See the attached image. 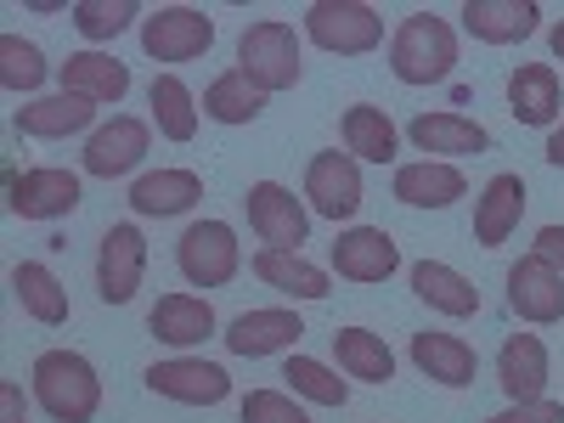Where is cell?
Listing matches in <instances>:
<instances>
[{"instance_id":"1","label":"cell","mask_w":564,"mask_h":423,"mask_svg":"<svg viewBox=\"0 0 564 423\" xmlns=\"http://www.w3.org/2000/svg\"><path fill=\"white\" fill-rule=\"evenodd\" d=\"M34 401L52 423H90L102 412V379L79 350H40L34 356Z\"/></svg>"},{"instance_id":"2","label":"cell","mask_w":564,"mask_h":423,"mask_svg":"<svg viewBox=\"0 0 564 423\" xmlns=\"http://www.w3.org/2000/svg\"><path fill=\"white\" fill-rule=\"evenodd\" d=\"M457 68V34L435 12H412L390 34V74L401 85H441Z\"/></svg>"},{"instance_id":"3","label":"cell","mask_w":564,"mask_h":423,"mask_svg":"<svg viewBox=\"0 0 564 423\" xmlns=\"http://www.w3.org/2000/svg\"><path fill=\"white\" fill-rule=\"evenodd\" d=\"M238 74L254 85V90H294L300 85V34L294 23H282V18H260L238 34Z\"/></svg>"},{"instance_id":"4","label":"cell","mask_w":564,"mask_h":423,"mask_svg":"<svg viewBox=\"0 0 564 423\" xmlns=\"http://www.w3.org/2000/svg\"><path fill=\"white\" fill-rule=\"evenodd\" d=\"M175 265L193 289H226V282L243 271L238 231H231L226 220H193L175 243Z\"/></svg>"},{"instance_id":"5","label":"cell","mask_w":564,"mask_h":423,"mask_svg":"<svg viewBox=\"0 0 564 423\" xmlns=\"http://www.w3.org/2000/svg\"><path fill=\"white\" fill-rule=\"evenodd\" d=\"M305 34L322 52L361 57L384 40V18H379V7H367V0H316V7H305Z\"/></svg>"},{"instance_id":"6","label":"cell","mask_w":564,"mask_h":423,"mask_svg":"<svg viewBox=\"0 0 564 423\" xmlns=\"http://www.w3.org/2000/svg\"><path fill=\"white\" fill-rule=\"evenodd\" d=\"M215 45V18L198 7H159L141 18V52L153 63H198Z\"/></svg>"},{"instance_id":"7","label":"cell","mask_w":564,"mask_h":423,"mask_svg":"<svg viewBox=\"0 0 564 423\" xmlns=\"http://www.w3.org/2000/svg\"><path fill=\"white\" fill-rule=\"evenodd\" d=\"M508 305L520 322H536V327H553L564 322V271L547 265L536 249L520 254L508 265Z\"/></svg>"},{"instance_id":"8","label":"cell","mask_w":564,"mask_h":423,"mask_svg":"<svg viewBox=\"0 0 564 423\" xmlns=\"http://www.w3.org/2000/svg\"><path fill=\"white\" fill-rule=\"evenodd\" d=\"M7 209L18 220H63L79 209V175L57 170V164H40V170H18L7 186Z\"/></svg>"},{"instance_id":"9","label":"cell","mask_w":564,"mask_h":423,"mask_svg":"<svg viewBox=\"0 0 564 423\" xmlns=\"http://www.w3.org/2000/svg\"><path fill=\"white\" fill-rule=\"evenodd\" d=\"M243 209H249V226H254V238L265 249H300L305 231H311L305 204L282 181H254L249 193H243Z\"/></svg>"},{"instance_id":"10","label":"cell","mask_w":564,"mask_h":423,"mask_svg":"<svg viewBox=\"0 0 564 423\" xmlns=\"http://www.w3.org/2000/svg\"><path fill=\"white\" fill-rule=\"evenodd\" d=\"M141 271H148V238L141 226L119 220L102 231V249H97V294L108 305H130L141 289Z\"/></svg>"},{"instance_id":"11","label":"cell","mask_w":564,"mask_h":423,"mask_svg":"<svg viewBox=\"0 0 564 423\" xmlns=\"http://www.w3.org/2000/svg\"><path fill=\"white\" fill-rule=\"evenodd\" d=\"M148 390L164 395V401H181V406H215L231 395V372L215 367V361H198V356H175V361H153L148 372Z\"/></svg>"},{"instance_id":"12","label":"cell","mask_w":564,"mask_h":423,"mask_svg":"<svg viewBox=\"0 0 564 423\" xmlns=\"http://www.w3.org/2000/svg\"><path fill=\"white\" fill-rule=\"evenodd\" d=\"M305 198L322 220H350L361 209V164L350 153H316L305 164Z\"/></svg>"},{"instance_id":"13","label":"cell","mask_w":564,"mask_h":423,"mask_svg":"<svg viewBox=\"0 0 564 423\" xmlns=\"http://www.w3.org/2000/svg\"><path fill=\"white\" fill-rule=\"evenodd\" d=\"M141 159H148V124L130 113H113V124L90 130V141H85V175H97V181H119Z\"/></svg>"},{"instance_id":"14","label":"cell","mask_w":564,"mask_h":423,"mask_svg":"<svg viewBox=\"0 0 564 423\" xmlns=\"http://www.w3.org/2000/svg\"><path fill=\"white\" fill-rule=\"evenodd\" d=\"M395 265H401V249H395V238L384 226H350V231H339L334 271L345 282H384V276H395Z\"/></svg>"},{"instance_id":"15","label":"cell","mask_w":564,"mask_h":423,"mask_svg":"<svg viewBox=\"0 0 564 423\" xmlns=\"http://www.w3.org/2000/svg\"><path fill=\"white\" fill-rule=\"evenodd\" d=\"M300 334H305V322H300L294 311L265 305V311H243V316L220 334V339H226V350H231V356L260 361V356H276V350H294V345H300Z\"/></svg>"},{"instance_id":"16","label":"cell","mask_w":564,"mask_h":423,"mask_svg":"<svg viewBox=\"0 0 564 423\" xmlns=\"http://www.w3.org/2000/svg\"><path fill=\"white\" fill-rule=\"evenodd\" d=\"M463 29L486 40V45H513V40H531L542 23L536 0H463Z\"/></svg>"},{"instance_id":"17","label":"cell","mask_w":564,"mask_h":423,"mask_svg":"<svg viewBox=\"0 0 564 423\" xmlns=\"http://www.w3.org/2000/svg\"><path fill=\"white\" fill-rule=\"evenodd\" d=\"M497 384L508 401H547V345L536 334H508L497 350Z\"/></svg>"},{"instance_id":"18","label":"cell","mask_w":564,"mask_h":423,"mask_svg":"<svg viewBox=\"0 0 564 423\" xmlns=\"http://www.w3.org/2000/svg\"><path fill=\"white\" fill-rule=\"evenodd\" d=\"M412 361L423 379H435L446 390H463V384H475V372H480V356L468 339L457 334H435V327H423V334H412Z\"/></svg>"},{"instance_id":"19","label":"cell","mask_w":564,"mask_h":423,"mask_svg":"<svg viewBox=\"0 0 564 423\" xmlns=\"http://www.w3.org/2000/svg\"><path fill=\"white\" fill-rule=\"evenodd\" d=\"M564 108V85L553 74V63H520L508 74V113L520 119V124H536L547 130Z\"/></svg>"},{"instance_id":"20","label":"cell","mask_w":564,"mask_h":423,"mask_svg":"<svg viewBox=\"0 0 564 423\" xmlns=\"http://www.w3.org/2000/svg\"><path fill=\"white\" fill-rule=\"evenodd\" d=\"M412 135V148L417 153H446V159H468V153H491V130L475 124V119H463V113H417L406 124Z\"/></svg>"},{"instance_id":"21","label":"cell","mask_w":564,"mask_h":423,"mask_svg":"<svg viewBox=\"0 0 564 423\" xmlns=\"http://www.w3.org/2000/svg\"><path fill=\"white\" fill-rule=\"evenodd\" d=\"M525 215V181L520 175H491L486 193L475 198V243L480 249H502L513 238V226Z\"/></svg>"},{"instance_id":"22","label":"cell","mask_w":564,"mask_h":423,"mask_svg":"<svg viewBox=\"0 0 564 423\" xmlns=\"http://www.w3.org/2000/svg\"><path fill=\"white\" fill-rule=\"evenodd\" d=\"M463 193H468V181H463V170L446 164V159H423V164H401V170H395V198H401L406 209H446V204H457Z\"/></svg>"},{"instance_id":"23","label":"cell","mask_w":564,"mask_h":423,"mask_svg":"<svg viewBox=\"0 0 564 423\" xmlns=\"http://www.w3.org/2000/svg\"><path fill=\"white\" fill-rule=\"evenodd\" d=\"M148 334L186 350V345H204L215 334V305L198 300V294H164L153 311H148Z\"/></svg>"},{"instance_id":"24","label":"cell","mask_w":564,"mask_h":423,"mask_svg":"<svg viewBox=\"0 0 564 423\" xmlns=\"http://www.w3.org/2000/svg\"><path fill=\"white\" fill-rule=\"evenodd\" d=\"M57 74H63L68 97H85V102H124L130 97V68L108 52H74Z\"/></svg>"},{"instance_id":"25","label":"cell","mask_w":564,"mask_h":423,"mask_svg":"<svg viewBox=\"0 0 564 423\" xmlns=\"http://www.w3.org/2000/svg\"><path fill=\"white\" fill-rule=\"evenodd\" d=\"M198 198H204V175L198 170H153V175H141L130 186V209L135 215H159V220L186 215Z\"/></svg>"},{"instance_id":"26","label":"cell","mask_w":564,"mask_h":423,"mask_svg":"<svg viewBox=\"0 0 564 423\" xmlns=\"http://www.w3.org/2000/svg\"><path fill=\"white\" fill-rule=\"evenodd\" d=\"M412 294L441 316H475L480 311V289L446 260H417L412 265Z\"/></svg>"},{"instance_id":"27","label":"cell","mask_w":564,"mask_h":423,"mask_svg":"<svg viewBox=\"0 0 564 423\" xmlns=\"http://www.w3.org/2000/svg\"><path fill=\"white\" fill-rule=\"evenodd\" d=\"M254 276L265 282V289L294 294V300H327V294H334V289H327V271L311 265L300 249H260L254 254Z\"/></svg>"},{"instance_id":"28","label":"cell","mask_w":564,"mask_h":423,"mask_svg":"<svg viewBox=\"0 0 564 423\" xmlns=\"http://www.w3.org/2000/svg\"><path fill=\"white\" fill-rule=\"evenodd\" d=\"M12 294H18L23 316H34L40 327H63V322H68V289L57 282L52 265L18 260V265H12Z\"/></svg>"},{"instance_id":"29","label":"cell","mask_w":564,"mask_h":423,"mask_svg":"<svg viewBox=\"0 0 564 423\" xmlns=\"http://www.w3.org/2000/svg\"><path fill=\"white\" fill-rule=\"evenodd\" d=\"M90 119H97V102L85 97H34L29 108H18V135H34V141H63V135H79Z\"/></svg>"},{"instance_id":"30","label":"cell","mask_w":564,"mask_h":423,"mask_svg":"<svg viewBox=\"0 0 564 423\" xmlns=\"http://www.w3.org/2000/svg\"><path fill=\"white\" fill-rule=\"evenodd\" d=\"M334 356H339L345 379H361V384H390L395 379L390 345L379 334H367V327H339V334H334Z\"/></svg>"},{"instance_id":"31","label":"cell","mask_w":564,"mask_h":423,"mask_svg":"<svg viewBox=\"0 0 564 423\" xmlns=\"http://www.w3.org/2000/svg\"><path fill=\"white\" fill-rule=\"evenodd\" d=\"M395 141H401V130H395V119H390L384 108H372V102L345 108V148H350L356 159L390 164V159H395Z\"/></svg>"},{"instance_id":"32","label":"cell","mask_w":564,"mask_h":423,"mask_svg":"<svg viewBox=\"0 0 564 423\" xmlns=\"http://www.w3.org/2000/svg\"><path fill=\"white\" fill-rule=\"evenodd\" d=\"M204 113H209L215 124H254V119L265 113V90H254L238 68H226V74L209 79V90H204Z\"/></svg>"},{"instance_id":"33","label":"cell","mask_w":564,"mask_h":423,"mask_svg":"<svg viewBox=\"0 0 564 423\" xmlns=\"http://www.w3.org/2000/svg\"><path fill=\"white\" fill-rule=\"evenodd\" d=\"M148 102H153L159 135H170V141H193V135H198V102H193V90H186L175 74H159V79H153Z\"/></svg>"},{"instance_id":"34","label":"cell","mask_w":564,"mask_h":423,"mask_svg":"<svg viewBox=\"0 0 564 423\" xmlns=\"http://www.w3.org/2000/svg\"><path fill=\"white\" fill-rule=\"evenodd\" d=\"M282 379L294 384V395H305L316 406H345L350 401V379H339L334 367H322L311 356H289V361H282Z\"/></svg>"},{"instance_id":"35","label":"cell","mask_w":564,"mask_h":423,"mask_svg":"<svg viewBox=\"0 0 564 423\" xmlns=\"http://www.w3.org/2000/svg\"><path fill=\"white\" fill-rule=\"evenodd\" d=\"M0 85L7 90H40L45 85V57L40 45H29L23 34H0Z\"/></svg>"},{"instance_id":"36","label":"cell","mask_w":564,"mask_h":423,"mask_svg":"<svg viewBox=\"0 0 564 423\" xmlns=\"http://www.w3.org/2000/svg\"><path fill=\"white\" fill-rule=\"evenodd\" d=\"M68 18H74V29L85 40H113V34H124L141 18V7H135V0H79Z\"/></svg>"},{"instance_id":"37","label":"cell","mask_w":564,"mask_h":423,"mask_svg":"<svg viewBox=\"0 0 564 423\" xmlns=\"http://www.w3.org/2000/svg\"><path fill=\"white\" fill-rule=\"evenodd\" d=\"M243 423H311L305 406L282 390H249L243 395Z\"/></svg>"},{"instance_id":"38","label":"cell","mask_w":564,"mask_h":423,"mask_svg":"<svg viewBox=\"0 0 564 423\" xmlns=\"http://www.w3.org/2000/svg\"><path fill=\"white\" fill-rule=\"evenodd\" d=\"M486 423H564V406L558 401H513L508 412H497Z\"/></svg>"},{"instance_id":"39","label":"cell","mask_w":564,"mask_h":423,"mask_svg":"<svg viewBox=\"0 0 564 423\" xmlns=\"http://www.w3.org/2000/svg\"><path fill=\"white\" fill-rule=\"evenodd\" d=\"M0 423H29V401H23V390L12 379L0 384Z\"/></svg>"},{"instance_id":"40","label":"cell","mask_w":564,"mask_h":423,"mask_svg":"<svg viewBox=\"0 0 564 423\" xmlns=\"http://www.w3.org/2000/svg\"><path fill=\"white\" fill-rule=\"evenodd\" d=\"M536 254L564 271V226H542V231H536Z\"/></svg>"},{"instance_id":"41","label":"cell","mask_w":564,"mask_h":423,"mask_svg":"<svg viewBox=\"0 0 564 423\" xmlns=\"http://www.w3.org/2000/svg\"><path fill=\"white\" fill-rule=\"evenodd\" d=\"M547 164L564 170V124H553V135H547Z\"/></svg>"},{"instance_id":"42","label":"cell","mask_w":564,"mask_h":423,"mask_svg":"<svg viewBox=\"0 0 564 423\" xmlns=\"http://www.w3.org/2000/svg\"><path fill=\"white\" fill-rule=\"evenodd\" d=\"M547 45H553V57L564 63V23H553V34H547Z\"/></svg>"}]
</instances>
